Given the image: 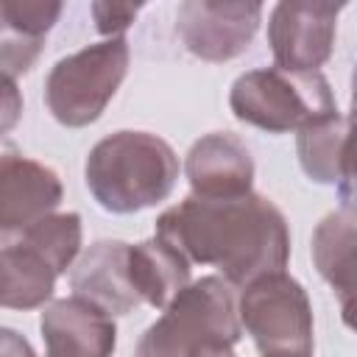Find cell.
<instances>
[{"instance_id": "6da1fadb", "label": "cell", "mask_w": 357, "mask_h": 357, "mask_svg": "<svg viewBox=\"0 0 357 357\" xmlns=\"http://www.w3.org/2000/svg\"><path fill=\"white\" fill-rule=\"evenodd\" d=\"M156 237L190 265H212L226 282L243 287L290 259V231L282 209L257 192L237 198L187 195L156 218Z\"/></svg>"}, {"instance_id": "7a4b0ae2", "label": "cell", "mask_w": 357, "mask_h": 357, "mask_svg": "<svg viewBox=\"0 0 357 357\" xmlns=\"http://www.w3.org/2000/svg\"><path fill=\"white\" fill-rule=\"evenodd\" d=\"M84 178L106 212L131 215L162 204L178 181V156L156 134L114 131L92 145Z\"/></svg>"}, {"instance_id": "3957f363", "label": "cell", "mask_w": 357, "mask_h": 357, "mask_svg": "<svg viewBox=\"0 0 357 357\" xmlns=\"http://www.w3.org/2000/svg\"><path fill=\"white\" fill-rule=\"evenodd\" d=\"M162 310L137 343L139 357H223L243 335L234 284L223 276L187 282Z\"/></svg>"}, {"instance_id": "277c9868", "label": "cell", "mask_w": 357, "mask_h": 357, "mask_svg": "<svg viewBox=\"0 0 357 357\" xmlns=\"http://www.w3.org/2000/svg\"><path fill=\"white\" fill-rule=\"evenodd\" d=\"M229 109L245 126L268 134H287L335 112L337 103L321 70H290L273 64L243 73L231 84Z\"/></svg>"}, {"instance_id": "5b68a950", "label": "cell", "mask_w": 357, "mask_h": 357, "mask_svg": "<svg viewBox=\"0 0 357 357\" xmlns=\"http://www.w3.org/2000/svg\"><path fill=\"white\" fill-rule=\"evenodd\" d=\"M128 39L123 33L59 59L45 81L47 112L67 128L95 123L117 95L128 73Z\"/></svg>"}, {"instance_id": "8992f818", "label": "cell", "mask_w": 357, "mask_h": 357, "mask_svg": "<svg viewBox=\"0 0 357 357\" xmlns=\"http://www.w3.org/2000/svg\"><path fill=\"white\" fill-rule=\"evenodd\" d=\"M237 318L259 354L312 351V304L301 282L284 273V268L259 273L243 284Z\"/></svg>"}, {"instance_id": "52a82bcc", "label": "cell", "mask_w": 357, "mask_h": 357, "mask_svg": "<svg viewBox=\"0 0 357 357\" xmlns=\"http://www.w3.org/2000/svg\"><path fill=\"white\" fill-rule=\"evenodd\" d=\"M262 8L265 0H181L176 33L195 59L223 64L248 50Z\"/></svg>"}, {"instance_id": "ba28073f", "label": "cell", "mask_w": 357, "mask_h": 357, "mask_svg": "<svg viewBox=\"0 0 357 357\" xmlns=\"http://www.w3.org/2000/svg\"><path fill=\"white\" fill-rule=\"evenodd\" d=\"M346 6L349 0H279L268 20L273 61L290 70H321L332 56Z\"/></svg>"}, {"instance_id": "9c48e42d", "label": "cell", "mask_w": 357, "mask_h": 357, "mask_svg": "<svg viewBox=\"0 0 357 357\" xmlns=\"http://www.w3.org/2000/svg\"><path fill=\"white\" fill-rule=\"evenodd\" d=\"M61 178L53 167L0 148V243H14L61 204Z\"/></svg>"}, {"instance_id": "30bf717a", "label": "cell", "mask_w": 357, "mask_h": 357, "mask_svg": "<svg viewBox=\"0 0 357 357\" xmlns=\"http://www.w3.org/2000/svg\"><path fill=\"white\" fill-rule=\"evenodd\" d=\"M39 329L53 357H106L117 346L112 312L78 293L50 301L42 310Z\"/></svg>"}, {"instance_id": "8fae6325", "label": "cell", "mask_w": 357, "mask_h": 357, "mask_svg": "<svg viewBox=\"0 0 357 357\" xmlns=\"http://www.w3.org/2000/svg\"><path fill=\"white\" fill-rule=\"evenodd\" d=\"M184 176L198 198H237L254 187V159L237 134L212 131L187 151Z\"/></svg>"}, {"instance_id": "7c38bea8", "label": "cell", "mask_w": 357, "mask_h": 357, "mask_svg": "<svg viewBox=\"0 0 357 357\" xmlns=\"http://www.w3.org/2000/svg\"><path fill=\"white\" fill-rule=\"evenodd\" d=\"M70 287L112 315H128L142 304L128 279V243L123 240L92 243L73 265Z\"/></svg>"}, {"instance_id": "4fadbf2b", "label": "cell", "mask_w": 357, "mask_h": 357, "mask_svg": "<svg viewBox=\"0 0 357 357\" xmlns=\"http://www.w3.org/2000/svg\"><path fill=\"white\" fill-rule=\"evenodd\" d=\"M354 245H357V226L354 212L346 204L337 212H329L312 231V262L324 282L340 298L343 318L351 324V301H354Z\"/></svg>"}, {"instance_id": "5bb4252c", "label": "cell", "mask_w": 357, "mask_h": 357, "mask_svg": "<svg viewBox=\"0 0 357 357\" xmlns=\"http://www.w3.org/2000/svg\"><path fill=\"white\" fill-rule=\"evenodd\" d=\"M190 268L192 265L159 237L128 243V279L139 301L153 310H162L190 282Z\"/></svg>"}, {"instance_id": "9a60e30c", "label": "cell", "mask_w": 357, "mask_h": 357, "mask_svg": "<svg viewBox=\"0 0 357 357\" xmlns=\"http://www.w3.org/2000/svg\"><path fill=\"white\" fill-rule=\"evenodd\" d=\"M349 117L337 109L301 126L296 131V151L301 170L315 184H349Z\"/></svg>"}, {"instance_id": "2e32d148", "label": "cell", "mask_w": 357, "mask_h": 357, "mask_svg": "<svg viewBox=\"0 0 357 357\" xmlns=\"http://www.w3.org/2000/svg\"><path fill=\"white\" fill-rule=\"evenodd\" d=\"M56 271L25 243H0V307L36 310L50 301Z\"/></svg>"}, {"instance_id": "e0dca14e", "label": "cell", "mask_w": 357, "mask_h": 357, "mask_svg": "<svg viewBox=\"0 0 357 357\" xmlns=\"http://www.w3.org/2000/svg\"><path fill=\"white\" fill-rule=\"evenodd\" d=\"M31 251H36L53 271L56 276L67 273L73 262L81 254V240H84V226L78 212H50L42 220H36L31 229H25L20 237Z\"/></svg>"}, {"instance_id": "ac0fdd59", "label": "cell", "mask_w": 357, "mask_h": 357, "mask_svg": "<svg viewBox=\"0 0 357 357\" xmlns=\"http://www.w3.org/2000/svg\"><path fill=\"white\" fill-rule=\"evenodd\" d=\"M64 0H0V25L28 36H45L61 17Z\"/></svg>"}, {"instance_id": "d6986e66", "label": "cell", "mask_w": 357, "mask_h": 357, "mask_svg": "<svg viewBox=\"0 0 357 357\" xmlns=\"http://www.w3.org/2000/svg\"><path fill=\"white\" fill-rule=\"evenodd\" d=\"M45 45V36H28L14 28L0 25V70L8 75H22L33 67Z\"/></svg>"}, {"instance_id": "ffe728a7", "label": "cell", "mask_w": 357, "mask_h": 357, "mask_svg": "<svg viewBox=\"0 0 357 357\" xmlns=\"http://www.w3.org/2000/svg\"><path fill=\"white\" fill-rule=\"evenodd\" d=\"M148 6V0H92V20L98 33L117 36L137 20V14Z\"/></svg>"}, {"instance_id": "44dd1931", "label": "cell", "mask_w": 357, "mask_h": 357, "mask_svg": "<svg viewBox=\"0 0 357 357\" xmlns=\"http://www.w3.org/2000/svg\"><path fill=\"white\" fill-rule=\"evenodd\" d=\"M22 106H25V100H22L20 86H17V78L0 70V137L8 134L20 123Z\"/></svg>"}, {"instance_id": "7402d4cb", "label": "cell", "mask_w": 357, "mask_h": 357, "mask_svg": "<svg viewBox=\"0 0 357 357\" xmlns=\"http://www.w3.org/2000/svg\"><path fill=\"white\" fill-rule=\"evenodd\" d=\"M0 354H33V346L22 337V335H17L14 329H6V326H0Z\"/></svg>"}]
</instances>
